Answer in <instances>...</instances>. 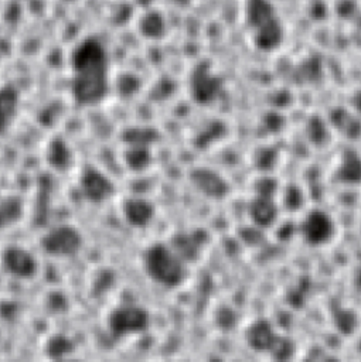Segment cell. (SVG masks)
<instances>
[{
    "instance_id": "obj_14",
    "label": "cell",
    "mask_w": 361,
    "mask_h": 362,
    "mask_svg": "<svg viewBox=\"0 0 361 362\" xmlns=\"http://www.w3.org/2000/svg\"><path fill=\"white\" fill-rule=\"evenodd\" d=\"M45 158L51 168L57 171H67L72 164V150L69 144L61 137H52L45 150Z\"/></svg>"
},
{
    "instance_id": "obj_4",
    "label": "cell",
    "mask_w": 361,
    "mask_h": 362,
    "mask_svg": "<svg viewBox=\"0 0 361 362\" xmlns=\"http://www.w3.org/2000/svg\"><path fill=\"white\" fill-rule=\"evenodd\" d=\"M41 249L52 257H69L84 246V236L72 225H58L47 230L40 240Z\"/></svg>"
},
{
    "instance_id": "obj_3",
    "label": "cell",
    "mask_w": 361,
    "mask_h": 362,
    "mask_svg": "<svg viewBox=\"0 0 361 362\" xmlns=\"http://www.w3.org/2000/svg\"><path fill=\"white\" fill-rule=\"evenodd\" d=\"M150 327V314L134 304L115 307L108 315V329L116 339L144 332Z\"/></svg>"
},
{
    "instance_id": "obj_1",
    "label": "cell",
    "mask_w": 361,
    "mask_h": 362,
    "mask_svg": "<svg viewBox=\"0 0 361 362\" xmlns=\"http://www.w3.org/2000/svg\"><path fill=\"white\" fill-rule=\"evenodd\" d=\"M74 100L92 106L105 99L109 89V58L105 45L96 38L82 40L71 57Z\"/></svg>"
},
{
    "instance_id": "obj_11",
    "label": "cell",
    "mask_w": 361,
    "mask_h": 362,
    "mask_svg": "<svg viewBox=\"0 0 361 362\" xmlns=\"http://www.w3.org/2000/svg\"><path fill=\"white\" fill-rule=\"evenodd\" d=\"M248 214L255 226L270 228L279 218V205L273 197L255 194L248 205Z\"/></svg>"
},
{
    "instance_id": "obj_19",
    "label": "cell",
    "mask_w": 361,
    "mask_h": 362,
    "mask_svg": "<svg viewBox=\"0 0 361 362\" xmlns=\"http://www.w3.org/2000/svg\"><path fill=\"white\" fill-rule=\"evenodd\" d=\"M306 139L317 147L324 146L330 139L328 123H326L320 116H311L307 119L304 126Z\"/></svg>"
},
{
    "instance_id": "obj_7",
    "label": "cell",
    "mask_w": 361,
    "mask_h": 362,
    "mask_svg": "<svg viewBox=\"0 0 361 362\" xmlns=\"http://www.w3.org/2000/svg\"><path fill=\"white\" fill-rule=\"evenodd\" d=\"M4 270L16 279L30 280L38 273V262L35 256L20 245H10L1 253Z\"/></svg>"
},
{
    "instance_id": "obj_16",
    "label": "cell",
    "mask_w": 361,
    "mask_h": 362,
    "mask_svg": "<svg viewBox=\"0 0 361 362\" xmlns=\"http://www.w3.org/2000/svg\"><path fill=\"white\" fill-rule=\"evenodd\" d=\"M170 246L185 263H190V262L198 259L201 247H202V240H200L195 233L181 232V233H176L173 236Z\"/></svg>"
},
{
    "instance_id": "obj_18",
    "label": "cell",
    "mask_w": 361,
    "mask_h": 362,
    "mask_svg": "<svg viewBox=\"0 0 361 362\" xmlns=\"http://www.w3.org/2000/svg\"><path fill=\"white\" fill-rule=\"evenodd\" d=\"M330 123L336 127L341 134L347 136L348 139H357L361 134V122L360 119L350 113L345 109H336L330 115Z\"/></svg>"
},
{
    "instance_id": "obj_5",
    "label": "cell",
    "mask_w": 361,
    "mask_h": 362,
    "mask_svg": "<svg viewBox=\"0 0 361 362\" xmlns=\"http://www.w3.org/2000/svg\"><path fill=\"white\" fill-rule=\"evenodd\" d=\"M299 229L303 240L313 247L324 246L336 236V222L323 209H310L306 212Z\"/></svg>"
},
{
    "instance_id": "obj_20",
    "label": "cell",
    "mask_w": 361,
    "mask_h": 362,
    "mask_svg": "<svg viewBox=\"0 0 361 362\" xmlns=\"http://www.w3.org/2000/svg\"><path fill=\"white\" fill-rule=\"evenodd\" d=\"M125 163L132 171H143L151 163V151L147 146H127Z\"/></svg>"
},
{
    "instance_id": "obj_12",
    "label": "cell",
    "mask_w": 361,
    "mask_h": 362,
    "mask_svg": "<svg viewBox=\"0 0 361 362\" xmlns=\"http://www.w3.org/2000/svg\"><path fill=\"white\" fill-rule=\"evenodd\" d=\"M154 205L142 197L126 198L122 204V215L125 221L133 228H144L154 218Z\"/></svg>"
},
{
    "instance_id": "obj_13",
    "label": "cell",
    "mask_w": 361,
    "mask_h": 362,
    "mask_svg": "<svg viewBox=\"0 0 361 362\" xmlns=\"http://www.w3.org/2000/svg\"><path fill=\"white\" fill-rule=\"evenodd\" d=\"M336 178L348 185L361 182V156L354 150H345L341 153L336 167Z\"/></svg>"
},
{
    "instance_id": "obj_24",
    "label": "cell",
    "mask_w": 361,
    "mask_h": 362,
    "mask_svg": "<svg viewBox=\"0 0 361 362\" xmlns=\"http://www.w3.org/2000/svg\"><path fill=\"white\" fill-rule=\"evenodd\" d=\"M119 93L123 96H132L134 95L139 88H140V81L137 76H134L133 74H125L119 78V81L116 82Z\"/></svg>"
},
{
    "instance_id": "obj_6",
    "label": "cell",
    "mask_w": 361,
    "mask_h": 362,
    "mask_svg": "<svg viewBox=\"0 0 361 362\" xmlns=\"http://www.w3.org/2000/svg\"><path fill=\"white\" fill-rule=\"evenodd\" d=\"M188 89L194 102L200 105H210L219 96L222 90V81L210 69V66L201 64L191 72Z\"/></svg>"
},
{
    "instance_id": "obj_17",
    "label": "cell",
    "mask_w": 361,
    "mask_h": 362,
    "mask_svg": "<svg viewBox=\"0 0 361 362\" xmlns=\"http://www.w3.org/2000/svg\"><path fill=\"white\" fill-rule=\"evenodd\" d=\"M24 215V202L18 195H6L0 198V229L16 225Z\"/></svg>"
},
{
    "instance_id": "obj_15",
    "label": "cell",
    "mask_w": 361,
    "mask_h": 362,
    "mask_svg": "<svg viewBox=\"0 0 361 362\" xmlns=\"http://www.w3.org/2000/svg\"><path fill=\"white\" fill-rule=\"evenodd\" d=\"M18 109V93L14 86H0V134L13 124Z\"/></svg>"
},
{
    "instance_id": "obj_8",
    "label": "cell",
    "mask_w": 361,
    "mask_h": 362,
    "mask_svg": "<svg viewBox=\"0 0 361 362\" xmlns=\"http://www.w3.org/2000/svg\"><path fill=\"white\" fill-rule=\"evenodd\" d=\"M188 180L200 194L211 199H222L231 191L225 177L210 167H194L188 173Z\"/></svg>"
},
{
    "instance_id": "obj_22",
    "label": "cell",
    "mask_w": 361,
    "mask_h": 362,
    "mask_svg": "<svg viewBox=\"0 0 361 362\" xmlns=\"http://www.w3.org/2000/svg\"><path fill=\"white\" fill-rule=\"evenodd\" d=\"M44 351L50 358L61 359L74 351V342L64 334H54L47 339Z\"/></svg>"
},
{
    "instance_id": "obj_25",
    "label": "cell",
    "mask_w": 361,
    "mask_h": 362,
    "mask_svg": "<svg viewBox=\"0 0 361 362\" xmlns=\"http://www.w3.org/2000/svg\"><path fill=\"white\" fill-rule=\"evenodd\" d=\"M215 321H217V325H218V327H221V328H224V329H229V328H232V327L235 325V322H236V315H235V313H234L231 308L222 307V308H219V310L217 311V314H215Z\"/></svg>"
},
{
    "instance_id": "obj_2",
    "label": "cell",
    "mask_w": 361,
    "mask_h": 362,
    "mask_svg": "<svg viewBox=\"0 0 361 362\" xmlns=\"http://www.w3.org/2000/svg\"><path fill=\"white\" fill-rule=\"evenodd\" d=\"M143 267L154 283L167 288L178 287L187 279L185 262L170 245L163 242H156L146 249Z\"/></svg>"
},
{
    "instance_id": "obj_9",
    "label": "cell",
    "mask_w": 361,
    "mask_h": 362,
    "mask_svg": "<svg viewBox=\"0 0 361 362\" xmlns=\"http://www.w3.org/2000/svg\"><path fill=\"white\" fill-rule=\"evenodd\" d=\"M79 188L82 195L93 204L106 201L115 192L113 181L105 173L92 165L82 170L79 175Z\"/></svg>"
},
{
    "instance_id": "obj_23",
    "label": "cell",
    "mask_w": 361,
    "mask_h": 362,
    "mask_svg": "<svg viewBox=\"0 0 361 362\" xmlns=\"http://www.w3.org/2000/svg\"><path fill=\"white\" fill-rule=\"evenodd\" d=\"M283 208L287 211H299L303 208L304 194L297 185H287L282 192Z\"/></svg>"
},
{
    "instance_id": "obj_21",
    "label": "cell",
    "mask_w": 361,
    "mask_h": 362,
    "mask_svg": "<svg viewBox=\"0 0 361 362\" xmlns=\"http://www.w3.org/2000/svg\"><path fill=\"white\" fill-rule=\"evenodd\" d=\"M122 139L127 146L150 147V144L159 140V133L151 127H130L123 133Z\"/></svg>"
},
{
    "instance_id": "obj_10",
    "label": "cell",
    "mask_w": 361,
    "mask_h": 362,
    "mask_svg": "<svg viewBox=\"0 0 361 362\" xmlns=\"http://www.w3.org/2000/svg\"><path fill=\"white\" fill-rule=\"evenodd\" d=\"M279 334L268 320H256L251 322L245 329V341L248 346L258 352H270Z\"/></svg>"
}]
</instances>
